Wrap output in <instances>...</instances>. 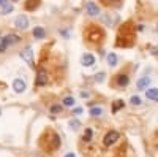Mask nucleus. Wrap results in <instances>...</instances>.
Returning <instances> with one entry per match:
<instances>
[{
    "label": "nucleus",
    "instance_id": "1",
    "mask_svg": "<svg viewBox=\"0 0 158 157\" xmlns=\"http://www.w3.org/2000/svg\"><path fill=\"white\" fill-rule=\"evenodd\" d=\"M18 41H19V37L18 35H5L3 38H0V52H3L10 45L18 43Z\"/></svg>",
    "mask_w": 158,
    "mask_h": 157
},
{
    "label": "nucleus",
    "instance_id": "2",
    "mask_svg": "<svg viewBox=\"0 0 158 157\" xmlns=\"http://www.w3.org/2000/svg\"><path fill=\"white\" fill-rule=\"evenodd\" d=\"M19 56H21V59L22 60H25V63L29 65V67H33V51H32V48L30 46H27V48H24L21 52H19Z\"/></svg>",
    "mask_w": 158,
    "mask_h": 157
},
{
    "label": "nucleus",
    "instance_id": "3",
    "mask_svg": "<svg viewBox=\"0 0 158 157\" xmlns=\"http://www.w3.org/2000/svg\"><path fill=\"white\" fill-rule=\"evenodd\" d=\"M85 11H87L89 16H98V15H100V7H98L95 2L89 0V2L85 3Z\"/></svg>",
    "mask_w": 158,
    "mask_h": 157
},
{
    "label": "nucleus",
    "instance_id": "4",
    "mask_svg": "<svg viewBox=\"0 0 158 157\" xmlns=\"http://www.w3.org/2000/svg\"><path fill=\"white\" fill-rule=\"evenodd\" d=\"M25 89H27V84H25V81L19 80V78H16V80L13 81V90H15L16 94H22V92H25Z\"/></svg>",
    "mask_w": 158,
    "mask_h": 157
},
{
    "label": "nucleus",
    "instance_id": "5",
    "mask_svg": "<svg viewBox=\"0 0 158 157\" xmlns=\"http://www.w3.org/2000/svg\"><path fill=\"white\" fill-rule=\"evenodd\" d=\"M15 25L18 29H27L29 27V18L25 15H19L16 19H15Z\"/></svg>",
    "mask_w": 158,
    "mask_h": 157
},
{
    "label": "nucleus",
    "instance_id": "6",
    "mask_svg": "<svg viewBox=\"0 0 158 157\" xmlns=\"http://www.w3.org/2000/svg\"><path fill=\"white\" fill-rule=\"evenodd\" d=\"M118 140V133L115 132V130H111V132H108L106 133V137H104V140H103V143L106 146H109V145H114V143Z\"/></svg>",
    "mask_w": 158,
    "mask_h": 157
},
{
    "label": "nucleus",
    "instance_id": "7",
    "mask_svg": "<svg viewBox=\"0 0 158 157\" xmlns=\"http://www.w3.org/2000/svg\"><path fill=\"white\" fill-rule=\"evenodd\" d=\"M81 63L84 67H92V65L95 63V57L90 54V52H84L82 57H81Z\"/></svg>",
    "mask_w": 158,
    "mask_h": 157
},
{
    "label": "nucleus",
    "instance_id": "8",
    "mask_svg": "<svg viewBox=\"0 0 158 157\" xmlns=\"http://www.w3.org/2000/svg\"><path fill=\"white\" fill-rule=\"evenodd\" d=\"M150 81H152V80H150L149 76H142L141 80H139V81L136 83V86H138V89L144 90V89H147V87L150 86Z\"/></svg>",
    "mask_w": 158,
    "mask_h": 157
},
{
    "label": "nucleus",
    "instance_id": "9",
    "mask_svg": "<svg viewBox=\"0 0 158 157\" xmlns=\"http://www.w3.org/2000/svg\"><path fill=\"white\" fill-rule=\"evenodd\" d=\"M38 86H43V84H46L48 83V76H46V73L43 72V70H40L38 72V76H36V81H35Z\"/></svg>",
    "mask_w": 158,
    "mask_h": 157
},
{
    "label": "nucleus",
    "instance_id": "10",
    "mask_svg": "<svg viewBox=\"0 0 158 157\" xmlns=\"http://www.w3.org/2000/svg\"><path fill=\"white\" fill-rule=\"evenodd\" d=\"M146 97L150 98V100L158 98V89H156V87H150V89H147V90H146Z\"/></svg>",
    "mask_w": 158,
    "mask_h": 157
},
{
    "label": "nucleus",
    "instance_id": "11",
    "mask_svg": "<svg viewBox=\"0 0 158 157\" xmlns=\"http://www.w3.org/2000/svg\"><path fill=\"white\" fill-rule=\"evenodd\" d=\"M106 60H108V65H111V67H115L117 65V56L114 54V52H109V54L106 56Z\"/></svg>",
    "mask_w": 158,
    "mask_h": 157
},
{
    "label": "nucleus",
    "instance_id": "12",
    "mask_svg": "<svg viewBox=\"0 0 158 157\" xmlns=\"http://www.w3.org/2000/svg\"><path fill=\"white\" fill-rule=\"evenodd\" d=\"M33 37H35V38H44V37H46L44 29H43V27H35V29H33Z\"/></svg>",
    "mask_w": 158,
    "mask_h": 157
},
{
    "label": "nucleus",
    "instance_id": "13",
    "mask_svg": "<svg viewBox=\"0 0 158 157\" xmlns=\"http://www.w3.org/2000/svg\"><path fill=\"white\" fill-rule=\"evenodd\" d=\"M128 76L127 75H118V78H117V84L118 86H127L128 84Z\"/></svg>",
    "mask_w": 158,
    "mask_h": 157
},
{
    "label": "nucleus",
    "instance_id": "14",
    "mask_svg": "<svg viewBox=\"0 0 158 157\" xmlns=\"http://www.w3.org/2000/svg\"><path fill=\"white\" fill-rule=\"evenodd\" d=\"M89 113H90L92 116L97 117V116H101V114H103V108H101V107H94V108H90Z\"/></svg>",
    "mask_w": 158,
    "mask_h": 157
},
{
    "label": "nucleus",
    "instance_id": "15",
    "mask_svg": "<svg viewBox=\"0 0 158 157\" xmlns=\"http://www.w3.org/2000/svg\"><path fill=\"white\" fill-rule=\"evenodd\" d=\"M62 103H63V107H73V105H74V98L73 97H65Z\"/></svg>",
    "mask_w": 158,
    "mask_h": 157
},
{
    "label": "nucleus",
    "instance_id": "16",
    "mask_svg": "<svg viewBox=\"0 0 158 157\" xmlns=\"http://www.w3.org/2000/svg\"><path fill=\"white\" fill-rule=\"evenodd\" d=\"M70 127H71L73 130H77L79 127H81V122H79L77 119H71V121H70Z\"/></svg>",
    "mask_w": 158,
    "mask_h": 157
},
{
    "label": "nucleus",
    "instance_id": "17",
    "mask_svg": "<svg viewBox=\"0 0 158 157\" xmlns=\"http://www.w3.org/2000/svg\"><path fill=\"white\" fill-rule=\"evenodd\" d=\"M104 76H106V75H104L103 72L97 73V75H95V81H97V83H103V81H104Z\"/></svg>",
    "mask_w": 158,
    "mask_h": 157
},
{
    "label": "nucleus",
    "instance_id": "18",
    "mask_svg": "<svg viewBox=\"0 0 158 157\" xmlns=\"http://www.w3.org/2000/svg\"><path fill=\"white\" fill-rule=\"evenodd\" d=\"M62 111V107H60V105H54V107H51V113H60Z\"/></svg>",
    "mask_w": 158,
    "mask_h": 157
},
{
    "label": "nucleus",
    "instance_id": "19",
    "mask_svg": "<svg viewBox=\"0 0 158 157\" xmlns=\"http://www.w3.org/2000/svg\"><path fill=\"white\" fill-rule=\"evenodd\" d=\"M11 3H10V0H0V8L2 10H5L6 7H10Z\"/></svg>",
    "mask_w": 158,
    "mask_h": 157
},
{
    "label": "nucleus",
    "instance_id": "20",
    "mask_svg": "<svg viewBox=\"0 0 158 157\" xmlns=\"http://www.w3.org/2000/svg\"><path fill=\"white\" fill-rule=\"evenodd\" d=\"M130 102L133 103V105H141V98H139V97H136V95L131 97V98H130Z\"/></svg>",
    "mask_w": 158,
    "mask_h": 157
},
{
    "label": "nucleus",
    "instance_id": "21",
    "mask_svg": "<svg viewBox=\"0 0 158 157\" xmlns=\"http://www.w3.org/2000/svg\"><path fill=\"white\" fill-rule=\"evenodd\" d=\"M90 138H92V130L87 129V130H85V133H84V140H85V141H90Z\"/></svg>",
    "mask_w": 158,
    "mask_h": 157
},
{
    "label": "nucleus",
    "instance_id": "22",
    "mask_svg": "<svg viewBox=\"0 0 158 157\" xmlns=\"http://www.w3.org/2000/svg\"><path fill=\"white\" fill-rule=\"evenodd\" d=\"M73 113H74V114H81V113H82V110H81V108H74V110H73Z\"/></svg>",
    "mask_w": 158,
    "mask_h": 157
},
{
    "label": "nucleus",
    "instance_id": "23",
    "mask_svg": "<svg viewBox=\"0 0 158 157\" xmlns=\"http://www.w3.org/2000/svg\"><path fill=\"white\" fill-rule=\"evenodd\" d=\"M120 107H122V103H115V105H114V111H117Z\"/></svg>",
    "mask_w": 158,
    "mask_h": 157
},
{
    "label": "nucleus",
    "instance_id": "24",
    "mask_svg": "<svg viewBox=\"0 0 158 157\" xmlns=\"http://www.w3.org/2000/svg\"><path fill=\"white\" fill-rule=\"evenodd\" d=\"M89 95H90L89 92H84V90H82V92H81V97H84V98H85V97H89Z\"/></svg>",
    "mask_w": 158,
    "mask_h": 157
},
{
    "label": "nucleus",
    "instance_id": "25",
    "mask_svg": "<svg viewBox=\"0 0 158 157\" xmlns=\"http://www.w3.org/2000/svg\"><path fill=\"white\" fill-rule=\"evenodd\" d=\"M63 157H76V155H74V154H73V152H68V154H65V155H63Z\"/></svg>",
    "mask_w": 158,
    "mask_h": 157
},
{
    "label": "nucleus",
    "instance_id": "26",
    "mask_svg": "<svg viewBox=\"0 0 158 157\" xmlns=\"http://www.w3.org/2000/svg\"><path fill=\"white\" fill-rule=\"evenodd\" d=\"M112 2H117V0H112Z\"/></svg>",
    "mask_w": 158,
    "mask_h": 157
}]
</instances>
